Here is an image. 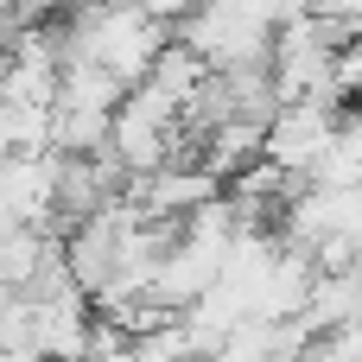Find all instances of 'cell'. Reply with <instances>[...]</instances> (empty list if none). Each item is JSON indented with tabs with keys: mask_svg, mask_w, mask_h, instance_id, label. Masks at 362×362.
Wrapping results in <instances>:
<instances>
[{
	"mask_svg": "<svg viewBox=\"0 0 362 362\" xmlns=\"http://www.w3.org/2000/svg\"><path fill=\"white\" fill-rule=\"evenodd\" d=\"M172 38L178 32L159 25L140 0H89L76 19H64V64H102L121 89H140Z\"/></svg>",
	"mask_w": 362,
	"mask_h": 362,
	"instance_id": "cell-1",
	"label": "cell"
},
{
	"mask_svg": "<svg viewBox=\"0 0 362 362\" xmlns=\"http://www.w3.org/2000/svg\"><path fill=\"white\" fill-rule=\"evenodd\" d=\"M57 223V153H13L0 165V235Z\"/></svg>",
	"mask_w": 362,
	"mask_h": 362,
	"instance_id": "cell-2",
	"label": "cell"
},
{
	"mask_svg": "<svg viewBox=\"0 0 362 362\" xmlns=\"http://www.w3.org/2000/svg\"><path fill=\"white\" fill-rule=\"evenodd\" d=\"M331 140H337V108H325V102H286L267 121V159L286 165L293 178H312V165L331 153Z\"/></svg>",
	"mask_w": 362,
	"mask_h": 362,
	"instance_id": "cell-3",
	"label": "cell"
},
{
	"mask_svg": "<svg viewBox=\"0 0 362 362\" xmlns=\"http://www.w3.org/2000/svg\"><path fill=\"white\" fill-rule=\"evenodd\" d=\"M210 76H216V70H210L185 38H172V45L159 51V64H153V76H146V83H153L159 95H172L178 108H191V102H197V89H204Z\"/></svg>",
	"mask_w": 362,
	"mask_h": 362,
	"instance_id": "cell-4",
	"label": "cell"
},
{
	"mask_svg": "<svg viewBox=\"0 0 362 362\" xmlns=\"http://www.w3.org/2000/svg\"><path fill=\"white\" fill-rule=\"evenodd\" d=\"M51 255H57V242H51L45 229H13V235H0V293H25V286L45 274Z\"/></svg>",
	"mask_w": 362,
	"mask_h": 362,
	"instance_id": "cell-5",
	"label": "cell"
},
{
	"mask_svg": "<svg viewBox=\"0 0 362 362\" xmlns=\"http://www.w3.org/2000/svg\"><path fill=\"white\" fill-rule=\"evenodd\" d=\"M127 102V89L102 70V64H64V89H57V108H83V115H115Z\"/></svg>",
	"mask_w": 362,
	"mask_h": 362,
	"instance_id": "cell-6",
	"label": "cell"
},
{
	"mask_svg": "<svg viewBox=\"0 0 362 362\" xmlns=\"http://www.w3.org/2000/svg\"><path fill=\"white\" fill-rule=\"evenodd\" d=\"M331 95H337L344 108L362 102V38H344V45H337V57H331Z\"/></svg>",
	"mask_w": 362,
	"mask_h": 362,
	"instance_id": "cell-7",
	"label": "cell"
},
{
	"mask_svg": "<svg viewBox=\"0 0 362 362\" xmlns=\"http://www.w3.org/2000/svg\"><path fill=\"white\" fill-rule=\"evenodd\" d=\"M140 6H146V13H153L159 25H185V19H191V13H197L204 0H140Z\"/></svg>",
	"mask_w": 362,
	"mask_h": 362,
	"instance_id": "cell-8",
	"label": "cell"
},
{
	"mask_svg": "<svg viewBox=\"0 0 362 362\" xmlns=\"http://www.w3.org/2000/svg\"><path fill=\"white\" fill-rule=\"evenodd\" d=\"M344 305H350L344 325H356V331H362V267H356V274H344Z\"/></svg>",
	"mask_w": 362,
	"mask_h": 362,
	"instance_id": "cell-9",
	"label": "cell"
}]
</instances>
